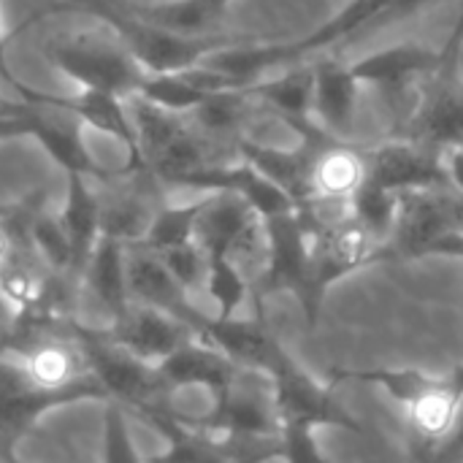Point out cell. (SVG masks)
Wrapping results in <instances>:
<instances>
[{
  "instance_id": "1",
  "label": "cell",
  "mask_w": 463,
  "mask_h": 463,
  "mask_svg": "<svg viewBox=\"0 0 463 463\" xmlns=\"http://www.w3.org/2000/svg\"><path fill=\"white\" fill-rule=\"evenodd\" d=\"M43 57L60 76L79 84V90H100L125 100L138 92L146 76L119 35L100 22L90 30H68L46 38Z\"/></svg>"
},
{
  "instance_id": "33",
  "label": "cell",
  "mask_w": 463,
  "mask_h": 463,
  "mask_svg": "<svg viewBox=\"0 0 463 463\" xmlns=\"http://www.w3.org/2000/svg\"><path fill=\"white\" fill-rule=\"evenodd\" d=\"M315 431L307 429H282L279 437V458L288 463H328L315 445Z\"/></svg>"
},
{
  "instance_id": "37",
  "label": "cell",
  "mask_w": 463,
  "mask_h": 463,
  "mask_svg": "<svg viewBox=\"0 0 463 463\" xmlns=\"http://www.w3.org/2000/svg\"><path fill=\"white\" fill-rule=\"evenodd\" d=\"M16 320V312H14V307L3 298V293H0V331H5L11 323Z\"/></svg>"
},
{
  "instance_id": "38",
  "label": "cell",
  "mask_w": 463,
  "mask_h": 463,
  "mask_svg": "<svg viewBox=\"0 0 463 463\" xmlns=\"http://www.w3.org/2000/svg\"><path fill=\"white\" fill-rule=\"evenodd\" d=\"M0 463H24V461H19L14 450H0Z\"/></svg>"
},
{
  "instance_id": "36",
  "label": "cell",
  "mask_w": 463,
  "mask_h": 463,
  "mask_svg": "<svg viewBox=\"0 0 463 463\" xmlns=\"http://www.w3.org/2000/svg\"><path fill=\"white\" fill-rule=\"evenodd\" d=\"M5 46H8V38H5V33H3V22H0V71H3V76H5V81L8 84H14L16 81V76L8 71V65H5Z\"/></svg>"
},
{
  "instance_id": "8",
  "label": "cell",
  "mask_w": 463,
  "mask_h": 463,
  "mask_svg": "<svg viewBox=\"0 0 463 463\" xmlns=\"http://www.w3.org/2000/svg\"><path fill=\"white\" fill-rule=\"evenodd\" d=\"M138 418H144L168 439L165 453L152 456L144 463H266L279 458V439H220L190 426L182 412L171 410L168 404L152 407Z\"/></svg>"
},
{
  "instance_id": "24",
  "label": "cell",
  "mask_w": 463,
  "mask_h": 463,
  "mask_svg": "<svg viewBox=\"0 0 463 463\" xmlns=\"http://www.w3.org/2000/svg\"><path fill=\"white\" fill-rule=\"evenodd\" d=\"M81 288L109 315L111 323L119 320L133 304L128 290V247L109 236H100L81 274Z\"/></svg>"
},
{
  "instance_id": "27",
  "label": "cell",
  "mask_w": 463,
  "mask_h": 463,
  "mask_svg": "<svg viewBox=\"0 0 463 463\" xmlns=\"http://www.w3.org/2000/svg\"><path fill=\"white\" fill-rule=\"evenodd\" d=\"M203 290L214 301L217 320H233L236 312L252 298V279L247 271L231 260V258H212L209 271H206V285Z\"/></svg>"
},
{
  "instance_id": "34",
  "label": "cell",
  "mask_w": 463,
  "mask_h": 463,
  "mask_svg": "<svg viewBox=\"0 0 463 463\" xmlns=\"http://www.w3.org/2000/svg\"><path fill=\"white\" fill-rule=\"evenodd\" d=\"M431 0H391L385 14L380 16L377 24H391V22H399V19H407L412 14H418L420 8H426Z\"/></svg>"
},
{
  "instance_id": "31",
  "label": "cell",
  "mask_w": 463,
  "mask_h": 463,
  "mask_svg": "<svg viewBox=\"0 0 463 463\" xmlns=\"http://www.w3.org/2000/svg\"><path fill=\"white\" fill-rule=\"evenodd\" d=\"M103 463H144L138 456L130 429H128V410L117 402H106L103 415Z\"/></svg>"
},
{
  "instance_id": "14",
  "label": "cell",
  "mask_w": 463,
  "mask_h": 463,
  "mask_svg": "<svg viewBox=\"0 0 463 463\" xmlns=\"http://www.w3.org/2000/svg\"><path fill=\"white\" fill-rule=\"evenodd\" d=\"M128 290L133 304H144L182 320L195 331V336H201L206 320L212 317L190 301V293L171 277L160 255L144 244L128 247Z\"/></svg>"
},
{
  "instance_id": "9",
  "label": "cell",
  "mask_w": 463,
  "mask_h": 463,
  "mask_svg": "<svg viewBox=\"0 0 463 463\" xmlns=\"http://www.w3.org/2000/svg\"><path fill=\"white\" fill-rule=\"evenodd\" d=\"M0 109L14 114L22 122L24 136L35 138L65 174H79L98 184H109L122 174V168L119 171L103 168L90 155V149L81 138L84 125L79 119H73L71 114L57 111L52 106H38V103H24V100L14 103V100H3V98H0Z\"/></svg>"
},
{
  "instance_id": "32",
  "label": "cell",
  "mask_w": 463,
  "mask_h": 463,
  "mask_svg": "<svg viewBox=\"0 0 463 463\" xmlns=\"http://www.w3.org/2000/svg\"><path fill=\"white\" fill-rule=\"evenodd\" d=\"M160 260L165 263V269L171 271V277L187 290V293H195V290H203L206 285V271H209V258L206 252L190 241V244H182V247H174V250H165V252H157Z\"/></svg>"
},
{
  "instance_id": "19",
  "label": "cell",
  "mask_w": 463,
  "mask_h": 463,
  "mask_svg": "<svg viewBox=\"0 0 463 463\" xmlns=\"http://www.w3.org/2000/svg\"><path fill=\"white\" fill-rule=\"evenodd\" d=\"M203 342L214 345L220 353H225L239 369L247 372H258V374H269V369L274 366V361L285 353V347L277 342V336L266 328L263 317H252V320H217L214 315L206 320L201 336Z\"/></svg>"
},
{
  "instance_id": "7",
  "label": "cell",
  "mask_w": 463,
  "mask_h": 463,
  "mask_svg": "<svg viewBox=\"0 0 463 463\" xmlns=\"http://www.w3.org/2000/svg\"><path fill=\"white\" fill-rule=\"evenodd\" d=\"M453 233H463V198L453 187L399 195V217L383 247V260L426 258Z\"/></svg>"
},
{
  "instance_id": "6",
  "label": "cell",
  "mask_w": 463,
  "mask_h": 463,
  "mask_svg": "<svg viewBox=\"0 0 463 463\" xmlns=\"http://www.w3.org/2000/svg\"><path fill=\"white\" fill-rule=\"evenodd\" d=\"M190 426L220 437V439H279L282 426L277 420L271 404L269 380L258 372H241L233 385L220 396L212 399V407L203 415H182Z\"/></svg>"
},
{
  "instance_id": "5",
  "label": "cell",
  "mask_w": 463,
  "mask_h": 463,
  "mask_svg": "<svg viewBox=\"0 0 463 463\" xmlns=\"http://www.w3.org/2000/svg\"><path fill=\"white\" fill-rule=\"evenodd\" d=\"M271 388V404L282 429H307L336 426L361 434L364 426L336 402L334 391L304 372L288 353H282L266 374Z\"/></svg>"
},
{
  "instance_id": "3",
  "label": "cell",
  "mask_w": 463,
  "mask_h": 463,
  "mask_svg": "<svg viewBox=\"0 0 463 463\" xmlns=\"http://www.w3.org/2000/svg\"><path fill=\"white\" fill-rule=\"evenodd\" d=\"M463 46V11L439 49V68L429 73V84L415 114L407 122L404 138L434 146L439 152L463 146V81L458 76V57Z\"/></svg>"
},
{
  "instance_id": "20",
  "label": "cell",
  "mask_w": 463,
  "mask_h": 463,
  "mask_svg": "<svg viewBox=\"0 0 463 463\" xmlns=\"http://www.w3.org/2000/svg\"><path fill=\"white\" fill-rule=\"evenodd\" d=\"M369 179L366 149L353 141H323L312 157V195L315 201L350 203Z\"/></svg>"
},
{
  "instance_id": "17",
  "label": "cell",
  "mask_w": 463,
  "mask_h": 463,
  "mask_svg": "<svg viewBox=\"0 0 463 463\" xmlns=\"http://www.w3.org/2000/svg\"><path fill=\"white\" fill-rule=\"evenodd\" d=\"M323 141H328V136L304 138L298 149H279V146L260 144L250 136H241L236 141V155H239V160L250 163L258 174H263L269 182H274L298 209V206L315 201V195H312V157Z\"/></svg>"
},
{
  "instance_id": "18",
  "label": "cell",
  "mask_w": 463,
  "mask_h": 463,
  "mask_svg": "<svg viewBox=\"0 0 463 463\" xmlns=\"http://www.w3.org/2000/svg\"><path fill=\"white\" fill-rule=\"evenodd\" d=\"M157 372H160V380L168 388V393H174L179 388L198 385L212 399H220L244 369H239L214 345L195 336L187 345H182L176 353H171L163 364H157Z\"/></svg>"
},
{
  "instance_id": "26",
  "label": "cell",
  "mask_w": 463,
  "mask_h": 463,
  "mask_svg": "<svg viewBox=\"0 0 463 463\" xmlns=\"http://www.w3.org/2000/svg\"><path fill=\"white\" fill-rule=\"evenodd\" d=\"M24 244L41 258V263L54 274H71L73 277V258L71 244L62 231L60 214L49 212L43 203L30 206L24 214Z\"/></svg>"
},
{
  "instance_id": "28",
  "label": "cell",
  "mask_w": 463,
  "mask_h": 463,
  "mask_svg": "<svg viewBox=\"0 0 463 463\" xmlns=\"http://www.w3.org/2000/svg\"><path fill=\"white\" fill-rule=\"evenodd\" d=\"M201 209H203V198L193 203H179V206L163 203L141 244L152 252H165V250L195 241V220Z\"/></svg>"
},
{
  "instance_id": "4",
  "label": "cell",
  "mask_w": 463,
  "mask_h": 463,
  "mask_svg": "<svg viewBox=\"0 0 463 463\" xmlns=\"http://www.w3.org/2000/svg\"><path fill=\"white\" fill-rule=\"evenodd\" d=\"M309 236H312V266H309L307 298L301 301V307L307 320L315 326L326 290L342 277L383 260V244L353 214H345L317 228Z\"/></svg>"
},
{
  "instance_id": "15",
  "label": "cell",
  "mask_w": 463,
  "mask_h": 463,
  "mask_svg": "<svg viewBox=\"0 0 463 463\" xmlns=\"http://www.w3.org/2000/svg\"><path fill=\"white\" fill-rule=\"evenodd\" d=\"M106 336L130 355L157 366L182 345L195 339V331L165 312H157L144 304H130L128 312L109 326Z\"/></svg>"
},
{
  "instance_id": "16",
  "label": "cell",
  "mask_w": 463,
  "mask_h": 463,
  "mask_svg": "<svg viewBox=\"0 0 463 463\" xmlns=\"http://www.w3.org/2000/svg\"><path fill=\"white\" fill-rule=\"evenodd\" d=\"M361 81L355 79L350 62L320 57L315 62V98L312 117L315 125L334 141H350L358 119Z\"/></svg>"
},
{
  "instance_id": "22",
  "label": "cell",
  "mask_w": 463,
  "mask_h": 463,
  "mask_svg": "<svg viewBox=\"0 0 463 463\" xmlns=\"http://www.w3.org/2000/svg\"><path fill=\"white\" fill-rule=\"evenodd\" d=\"M65 176H68L65 203L57 214L71 244L73 277L81 279L100 241V193L92 187V179L87 176H79V174H65Z\"/></svg>"
},
{
  "instance_id": "10",
  "label": "cell",
  "mask_w": 463,
  "mask_h": 463,
  "mask_svg": "<svg viewBox=\"0 0 463 463\" xmlns=\"http://www.w3.org/2000/svg\"><path fill=\"white\" fill-rule=\"evenodd\" d=\"M95 399H106L98 383L68 391H41L27 380L16 361L0 355V450H14L16 442L41 420V415Z\"/></svg>"
},
{
  "instance_id": "13",
  "label": "cell",
  "mask_w": 463,
  "mask_h": 463,
  "mask_svg": "<svg viewBox=\"0 0 463 463\" xmlns=\"http://www.w3.org/2000/svg\"><path fill=\"white\" fill-rule=\"evenodd\" d=\"M366 160L369 182L393 195L450 187L445 152L418 144L412 138H393L380 146H372L366 149Z\"/></svg>"
},
{
  "instance_id": "29",
  "label": "cell",
  "mask_w": 463,
  "mask_h": 463,
  "mask_svg": "<svg viewBox=\"0 0 463 463\" xmlns=\"http://www.w3.org/2000/svg\"><path fill=\"white\" fill-rule=\"evenodd\" d=\"M136 95L171 114H190L206 98H212L195 84H190L184 73H146Z\"/></svg>"
},
{
  "instance_id": "23",
  "label": "cell",
  "mask_w": 463,
  "mask_h": 463,
  "mask_svg": "<svg viewBox=\"0 0 463 463\" xmlns=\"http://www.w3.org/2000/svg\"><path fill=\"white\" fill-rule=\"evenodd\" d=\"M439 49H431L426 43H396L385 46L380 52H372L361 60H353L350 68L361 84H377V87H402L415 79H426L439 68Z\"/></svg>"
},
{
  "instance_id": "30",
  "label": "cell",
  "mask_w": 463,
  "mask_h": 463,
  "mask_svg": "<svg viewBox=\"0 0 463 463\" xmlns=\"http://www.w3.org/2000/svg\"><path fill=\"white\" fill-rule=\"evenodd\" d=\"M350 214L385 247V241L391 239V233L396 228L399 195H393L366 179V184L350 201Z\"/></svg>"
},
{
  "instance_id": "12",
  "label": "cell",
  "mask_w": 463,
  "mask_h": 463,
  "mask_svg": "<svg viewBox=\"0 0 463 463\" xmlns=\"http://www.w3.org/2000/svg\"><path fill=\"white\" fill-rule=\"evenodd\" d=\"M11 87L19 95V100H24V103L52 106L57 111L71 114L84 128H92L98 133L111 136L114 141H119L128 149V165H122V168L125 171H144V160H141V149H138V133H136V125H133V117H130L125 98H117V95L100 92V90H79L73 95H52V92L33 90L30 84H24L19 79Z\"/></svg>"
},
{
  "instance_id": "25",
  "label": "cell",
  "mask_w": 463,
  "mask_h": 463,
  "mask_svg": "<svg viewBox=\"0 0 463 463\" xmlns=\"http://www.w3.org/2000/svg\"><path fill=\"white\" fill-rule=\"evenodd\" d=\"M233 0H163V3H136L128 0L125 8L157 27L182 35H212L222 33L220 24L228 16Z\"/></svg>"
},
{
  "instance_id": "35",
  "label": "cell",
  "mask_w": 463,
  "mask_h": 463,
  "mask_svg": "<svg viewBox=\"0 0 463 463\" xmlns=\"http://www.w3.org/2000/svg\"><path fill=\"white\" fill-rule=\"evenodd\" d=\"M119 0H68V3H60L54 5L52 11H76V14H87V16H98L100 11L117 5Z\"/></svg>"
},
{
  "instance_id": "21",
  "label": "cell",
  "mask_w": 463,
  "mask_h": 463,
  "mask_svg": "<svg viewBox=\"0 0 463 463\" xmlns=\"http://www.w3.org/2000/svg\"><path fill=\"white\" fill-rule=\"evenodd\" d=\"M252 100L266 103L279 119H285L298 136L317 128L312 117V98H315V62H298L290 65L274 76H266L263 81L252 84L250 90Z\"/></svg>"
},
{
  "instance_id": "2",
  "label": "cell",
  "mask_w": 463,
  "mask_h": 463,
  "mask_svg": "<svg viewBox=\"0 0 463 463\" xmlns=\"http://www.w3.org/2000/svg\"><path fill=\"white\" fill-rule=\"evenodd\" d=\"M65 326L81 345L90 374L103 388L106 402H117L133 415H141L152 407L165 404V399L171 393L163 385L157 366H152V364L130 355L119 345H114L106 336V331L87 328L76 320H68Z\"/></svg>"
},
{
  "instance_id": "11",
  "label": "cell",
  "mask_w": 463,
  "mask_h": 463,
  "mask_svg": "<svg viewBox=\"0 0 463 463\" xmlns=\"http://www.w3.org/2000/svg\"><path fill=\"white\" fill-rule=\"evenodd\" d=\"M266 225V260L263 271L252 288V304L260 312L263 298L279 290L296 293L298 301L307 298L309 266H312V236L301 222L298 212L271 217Z\"/></svg>"
}]
</instances>
